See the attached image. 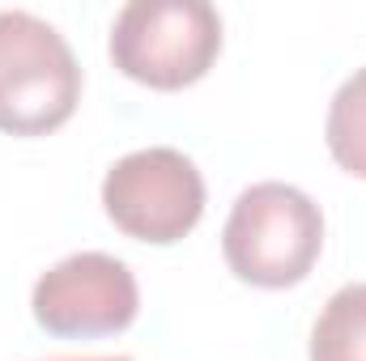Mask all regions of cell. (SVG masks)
I'll use <instances>...</instances> for the list:
<instances>
[{
  "mask_svg": "<svg viewBox=\"0 0 366 361\" xmlns=\"http://www.w3.org/2000/svg\"><path fill=\"white\" fill-rule=\"evenodd\" d=\"M107 217L141 243H179L204 213V179L179 149H137L102 179Z\"/></svg>",
  "mask_w": 366,
  "mask_h": 361,
  "instance_id": "obj_4",
  "label": "cell"
},
{
  "mask_svg": "<svg viewBox=\"0 0 366 361\" xmlns=\"http://www.w3.org/2000/svg\"><path fill=\"white\" fill-rule=\"evenodd\" d=\"M320 247H324L320 204L290 183L247 187L234 200L230 221L222 230V251L230 272L260 289L298 285L315 268Z\"/></svg>",
  "mask_w": 366,
  "mask_h": 361,
  "instance_id": "obj_1",
  "label": "cell"
},
{
  "mask_svg": "<svg viewBox=\"0 0 366 361\" xmlns=\"http://www.w3.org/2000/svg\"><path fill=\"white\" fill-rule=\"evenodd\" d=\"M81 98V68L56 26L26 9L0 13V128L43 136L60 128Z\"/></svg>",
  "mask_w": 366,
  "mask_h": 361,
  "instance_id": "obj_2",
  "label": "cell"
},
{
  "mask_svg": "<svg viewBox=\"0 0 366 361\" xmlns=\"http://www.w3.org/2000/svg\"><path fill=\"white\" fill-rule=\"evenodd\" d=\"M222 51V17L209 0H132L111 26V60L124 77L183 90L200 81Z\"/></svg>",
  "mask_w": 366,
  "mask_h": 361,
  "instance_id": "obj_3",
  "label": "cell"
},
{
  "mask_svg": "<svg viewBox=\"0 0 366 361\" xmlns=\"http://www.w3.org/2000/svg\"><path fill=\"white\" fill-rule=\"evenodd\" d=\"M328 149L341 171L366 179V68H358L328 106Z\"/></svg>",
  "mask_w": 366,
  "mask_h": 361,
  "instance_id": "obj_7",
  "label": "cell"
},
{
  "mask_svg": "<svg viewBox=\"0 0 366 361\" xmlns=\"http://www.w3.org/2000/svg\"><path fill=\"white\" fill-rule=\"evenodd\" d=\"M311 361H366V285H345L328 298L311 332Z\"/></svg>",
  "mask_w": 366,
  "mask_h": 361,
  "instance_id": "obj_6",
  "label": "cell"
},
{
  "mask_svg": "<svg viewBox=\"0 0 366 361\" xmlns=\"http://www.w3.org/2000/svg\"><path fill=\"white\" fill-rule=\"evenodd\" d=\"M30 306L51 336H111L137 319V276L115 255L81 251L39 276Z\"/></svg>",
  "mask_w": 366,
  "mask_h": 361,
  "instance_id": "obj_5",
  "label": "cell"
},
{
  "mask_svg": "<svg viewBox=\"0 0 366 361\" xmlns=\"http://www.w3.org/2000/svg\"><path fill=\"white\" fill-rule=\"evenodd\" d=\"M51 361H128V357H51Z\"/></svg>",
  "mask_w": 366,
  "mask_h": 361,
  "instance_id": "obj_8",
  "label": "cell"
}]
</instances>
